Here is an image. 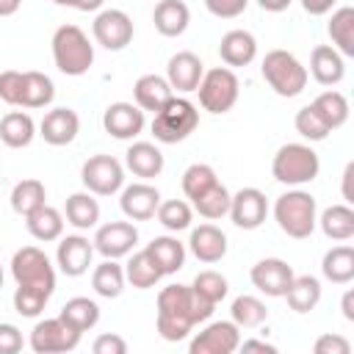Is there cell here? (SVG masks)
I'll return each instance as SVG.
<instances>
[{
	"label": "cell",
	"mask_w": 354,
	"mask_h": 354,
	"mask_svg": "<svg viewBox=\"0 0 354 354\" xmlns=\"http://www.w3.org/2000/svg\"><path fill=\"white\" fill-rule=\"evenodd\" d=\"M102 127L119 141L136 138L144 130V111L133 102H111L102 113Z\"/></svg>",
	"instance_id": "9a60e30c"
},
{
	"label": "cell",
	"mask_w": 354,
	"mask_h": 354,
	"mask_svg": "<svg viewBox=\"0 0 354 354\" xmlns=\"http://www.w3.org/2000/svg\"><path fill=\"white\" fill-rule=\"evenodd\" d=\"M290 3H293V0H257V6H260L263 11H271V14H279V11H285Z\"/></svg>",
	"instance_id": "680465c9"
},
{
	"label": "cell",
	"mask_w": 354,
	"mask_h": 354,
	"mask_svg": "<svg viewBox=\"0 0 354 354\" xmlns=\"http://www.w3.org/2000/svg\"><path fill=\"white\" fill-rule=\"evenodd\" d=\"M191 288H194L196 293H202L205 299H210L213 304H218V301L227 296V290H230L227 279H224L218 271H199V274L194 277Z\"/></svg>",
	"instance_id": "7dc6e473"
},
{
	"label": "cell",
	"mask_w": 354,
	"mask_h": 354,
	"mask_svg": "<svg viewBox=\"0 0 354 354\" xmlns=\"http://www.w3.org/2000/svg\"><path fill=\"white\" fill-rule=\"evenodd\" d=\"M50 296L53 293L41 290V288H33V285H17V290H14V310L19 315H25V318H36L44 310V304L50 301Z\"/></svg>",
	"instance_id": "f6af8a7d"
},
{
	"label": "cell",
	"mask_w": 354,
	"mask_h": 354,
	"mask_svg": "<svg viewBox=\"0 0 354 354\" xmlns=\"http://www.w3.org/2000/svg\"><path fill=\"white\" fill-rule=\"evenodd\" d=\"M160 277H163V271L158 268V263L152 260V254L147 252V249H141V252H136L130 260H127V268H124V279L133 285V288H152V285H158L160 282Z\"/></svg>",
	"instance_id": "74e56055"
},
{
	"label": "cell",
	"mask_w": 354,
	"mask_h": 354,
	"mask_svg": "<svg viewBox=\"0 0 354 354\" xmlns=\"http://www.w3.org/2000/svg\"><path fill=\"white\" fill-rule=\"evenodd\" d=\"M329 36H332V47L340 55H354V8L351 6H340L332 11L329 25H326Z\"/></svg>",
	"instance_id": "d6a6232c"
},
{
	"label": "cell",
	"mask_w": 354,
	"mask_h": 354,
	"mask_svg": "<svg viewBox=\"0 0 354 354\" xmlns=\"http://www.w3.org/2000/svg\"><path fill=\"white\" fill-rule=\"evenodd\" d=\"M196 91H199V102H202L205 111H210V113H227L238 102L241 83H238V77H235L232 69L216 66V69H207L202 75Z\"/></svg>",
	"instance_id": "52a82bcc"
},
{
	"label": "cell",
	"mask_w": 354,
	"mask_h": 354,
	"mask_svg": "<svg viewBox=\"0 0 354 354\" xmlns=\"http://www.w3.org/2000/svg\"><path fill=\"white\" fill-rule=\"evenodd\" d=\"M313 351H315V354H348V351H351V343H348L346 337L329 332V335H321V337L315 340Z\"/></svg>",
	"instance_id": "816d5d0a"
},
{
	"label": "cell",
	"mask_w": 354,
	"mask_h": 354,
	"mask_svg": "<svg viewBox=\"0 0 354 354\" xmlns=\"http://www.w3.org/2000/svg\"><path fill=\"white\" fill-rule=\"evenodd\" d=\"M33 136H36V124H33V119L28 113L11 111V113H6L0 119V141L6 147L22 149V147H28L33 141Z\"/></svg>",
	"instance_id": "4dcf8cb0"
},
{
	"label": "cell",
	"mask_w": 354,
	"mask_h": 354,
	"mask_svg": "<svg viewBox=\"0 0 354 354\" xmlns=\"http://www.w3.org/2000/svg\"><path fill=\"white\" fill-rule=\"evenodd\" d=\"M94 257V243L86 235H66L58 243L55 252V263L66 277H83L91 266Z\"/></svg>",
	"instance_id": "ac0fdd59"
},
{
	"label": "cell",
	"mask_w": 354,
	"mask_h": 354,
	"mask_svg": "<svg viewBox=\"0 0 354 354\" xmlns=\"http://www.w3.org/2000/svg\"><path fill=\"white\" fill-rule=\"evenodd\" d=\"M158 221L171 230V232H180V230H188L191 227V205L183 202V199H166L158 205Z\"/></svg>",
	"instance_id": "ee69618b"
},
{
	"label": "cell",
	"mask_w": 354,
	"mask_h": 354,
	"mask_svg": "<svg viewBox=\"0 0 354 354\" xmlns=\"http://www.w3.org/2000/svg\"><path fill=\"white\" fill-rule=\"evenodd\" d=\"M351 180H354V163H346V169H343V199H346V205H351V202H354Z\"/></svg>",
	"instance_id": "9f6ffc18"
},
{
	"label": "cell",
	"mask_w": 354,
	"mask_h": 354,
	"mask_svg": "<svg viewBox=\"0 0 354 354\" xmlns=\"http://www.w3.org/2000/svg\"><path fill=\"white\" fill-rule=\"evenodd\" d=\"M252 277V285L266 293V296H285L290 279H293V268L279 260V257H266V260H257L249 271Z\"/></svg>",
	"instance_id": "2e32d148"
},
{
	"label": "cell",
	"mask_w": 354,
	"mask_h": 354,
	"mask_svg": "<svg viewBox=\"0 0 354 354\" xmlns=\"http://www.w3.org/2000/svg\"><path fill=\"white\" fill-rule=\"evenodd\" d=\"M0 100L8 105H19L22 100V72L6 69L0 72Z\"/></svg>",
	"instance_id": "c3c4849f"
},
{
	"label": "cell",
	"mask_w": 354,
	"mask_h": 354,
	"mask_svg": "<svg viewBox=\"0 0 354 354\" xmlns=\"http://www.w3.org/2000/svg\"><path fill=\"white\" fill-rule=\"evenodd\" d=\"M293 124H296V133L304 136V138H310V141H324V138L332 133V130L324 124V119L315 113L313 105H304V108L296 113Z\"/></svg>",
	"instance_id": "bcb514c9"
},
{
	"label": "cell",
	"mask_w": 354,
	"mask_h": 354,
	"mask_svg": "<svg viewBox=\"0 0 354 354\" xmlns=\"http://www.w3.org/2000/svg\"><path fill=\"white\" fill-rule=\"evenodd\" d=\"M238 343H241V329L232 321H216L207 324L191 340V354H232Z\"/></svg>",
	"instance_id": "5bb4252c"
},
{
	"label": "cell",
	"mask_w": 354,
	"mask_h": 354,
	"mask_svg": "<svg viewBox=\"0 0 354 354\" xmlns=\"http://www.w3.org/2000/svg\"><path fill=\"white\" fill-rule=\"evenodd\" d=\"M77 343H80V332H75L72 326H66L61 318H44L30 332V348L36 354L72 351Z\"/></svg>",
	"instance_id": "8fae6325"
},
{
	"label": "cell",
	"mask_w": 354,
	"mask_h": 354,
	"mask_svg": "<svg viewBox=\"0 0 354 354\" xmlns=\"http://www.w3.org/2000/svg\"><path fill=\"white\" fill-rule=\"evenodd\" d=\"M11 274L17 285H33L47 293L55 290V268L50 266V257L36 246H22L11 257Z\"/></svg>",
	"instance_id": "ba28073f"
},
{
	"label": "cell",
	"mask_w": 354,
	"mask_h": 354,
	"mask_svg": "<svg viewBox=\"0 0 354 354\" xmlns=\"http://www.w3.org/2000/svg\"><path fill=\"white\" fill-rule=\"evenodd\" d=\"M19 6H22V0H0V17H11V14H17Z\"/></svg>",
	"instance_id": "94428289"
},
{
	"label": "cell",
	"mask_w": 354,
	"mask_h": 354,
	"mask_svg": "<svg viewBox=\"0 0 354 354\" xmlns=\"http://www.w3.org/2000/svg\"><path fill=\"white\" fill-rule=\"evenodd\" d=\"M53 61L58 72L69 77H80L94 64V44L77 25H61L53 33Z\"/></svg>",
	"instance_id": "6da1fadb"
},
{
	"label": "cell",
	"mask_w": 354,
	"mask_h": 354,
	"mask_svg": "<svg viewBox=\"0 0 354 354\" xmlns=\"http://www.w3.org/2000/svg\"><path fill=\"white\" fill-rule=\"evenodd\" d=\"M133 97H136V105L141 111H152L155 113L158 108H163L174 97V91H171L166 77H160V75H141L136 80V86H133Z\"/></svg>",
	"instance_id": "484cf974"
},
{
	"label": "cell",
	"mask_w": 354,
	"mask_h": 354,
	"mask_svg": "<svg viewBox=\"0 0 354 354\" xmlns=\"http://www.w3.org/2000/svg\"><path fill=\"white\" fill-rule=\"evenodd\" d=\"M268 216V199L260 188H241L230 199V218L241 230H257Z\"/></svg>",
	"instance_id": "7c38bea8"
},
{
	"label": "cell",
	"mask_w": 354,
	"mask_h": 354,
	"mask_svg": "<svg viewBox=\"0 0 354 354\" xmlns=\"http://www.w3.org/2000/svg\"><path fill=\"white\" fill-rule=\"evenodd\" d=\"M218 177L213 171V166L207 163H191L185 171H183V194L188 199H196L199 194H205L210 185H216Z\"/></svg>",
	"instance_id": "7bdbcfd3"
},
{
	"label": "cell",
	"mask_w": 354,
	"mask_h": 354,
	"mask_svg": "<svg viewBox=\"0 0 354 354\" xmlns=\"http://www.w3.org/2000/svg\"><path fill=\"white\" fill-rule=\"evenodd\" d=\"M102 3L105 0H75V8L77 11H97V8H102Z\"/></svg>",
	"instance_id": "6125c7cd"
},
{
	"label": "cell",
	"mask_w": 354,
	"mask_h": 354,
	"mask_svg": "<svg viewBox=\"0 0 354 354\" xmlns=\"http://www.w3.org/2000/svg\"><path fill=\"white\" fill-rule=\"evenodd\" d=\"M124 163L136 177L152 180V177H158L163 171V152L149 141H136V144L127 147Z\"/></svg>",
	"instance_id": "cb8c5ba5"
},
{
	"label": "cell",
	"mask_w": 354,
	"mask_h": 354,
	"mask_svg": "<svg viewBox=\"0 0 354 354\" xmlns=\"http://www.w3.org/2000/svg\"><path fill=\"white\" fill-rule=\"evenodd\" d=\"M340 307H343V318L346 321H354V290H346L343 293V304Z\"/></svg>",
	"instance_id": "91938a15"
},
{
	"label": "cell",
	"mask_w": 354,
	"mask_h": 354,
	"mask_svg": "<svg viewBox=\"0 0 354 354\" xmlns=\"http://www.w3.org/2000/svg\"><path fill=\"white\" fill-rule=\"evenodd\" d=\"M285 299H288V307L293 313H310L321 301V282L310 274H301V277L293 274V279L285 290Z\"/></svg>",
	"instance_id": "f1b7e54d"
},
{
	"label": "cell",
	"mask_w": 354,
	"mask_h": 354,
	"mask_svg": "<svg viewBox=\"0 0 354 354\" xmlns=\"http://www.w3.org/2000/svg\"><path fill=\"white\" fill-rule=\"evenodd\" d=\"M124 268L116 263V260H111V257H105V263H100L97 268H94V274H91V288L102 296V299H116V296H122V290H124Z\"/></svg>",
	"instance_id": "f35d334b"
},
{
	"label": "cell",
	"mask_w": 354,
	"mask_h": 354,
	"mask_svg": "<svg viewBox=\"0 0 354 354\" xmlns=\"http://www.w3.org/2000/svg\"><path fill=\"white\" fill-rule=\"evenodd\" d=\"M318 224L329 241H348L354 235V210L348 205H332L321 213Z\"/></svg>",
	"instance_id": "8d00e7d4"
},
{
	"label": "cell",
	"mask_w": 354,
	"mask_h": 354,
	"mask_svg": "<svg viewBox=\"0 0 354 354\" xmlns=\"http://www.w3.org/2000/svg\"><path fill=\"white\" fill-rule=\"evenodd\" d=\"M321 171V160L307 144H285L277 149L271 160V174L282 185H304L313 183Z\"/></svg>",
	"instance_id": "3957f363"
},
{
	"label": "cell",
	"mask_w": 354,
	"mask_h": 354,
	"mask_svg": "<svg viewBox=\"0 0 354 354\" xmlns=\"http://www.w3.org/2000/svg\"><path fill=\"white\" fill-rule=\"evenodd\" d=\"M274 218L279 230L296 241L310 238L315 224H318V205L315 196L307 191H288L274 202Z\"/></svg>",
	"instance_id": "7a4b0ae2"
},
{
	"label": "cell",
	"mask_w": 354,
	"mask_h": 354,
	"mask_svg": "<svg viewBox=\"0 0 354 354\" xmlns=\"http://www.w3.org/2000/svg\"><path fill=\"white\" fill-rule=\"evenodd\" d=\"M66 221L77 230H91L100 221V202L91 196V191H77L66 196Z\"/></svg>",
	"instance_id": "4316f807"
},
{
	"label": "cell",
	"mask_w": 354,
	"mask_h": 354,
	"mask_svg": "<svg viewBox=\"0 0 354 354\" xmlns=\"http://www.w3.org/2000/svg\"><path fill=\"white\" fill-rule=\"evenodd\" d=\"M25 227L28 232L41 241V243H50V241H58L61 232H64V216L50 207V205H41L39 210H33L30 216H25Z\"/></svg>",
	"instance_id": "1f68e13d"
},
{
	"label": "cell",
	"mask_w": 354,
	"mask_h": 354,
	"mask_svg": "<svg viewBox=\"0 0 354 354\" xmlns=\"http://www.w3.org/2000/svg\"><path fill=\"white\" fill-rule=\"evenodd\" d=\"M55 6H69V8H75V0H53Z\"/></svg>",
	"instance_id": "be15d7a7"
},
{
	"label": "cell",
	"mask_w": 354,
	"mask_h": 354,
	"mask_svg": "<svg viewBox=\"0 0 354 354\" xmlns=\"http://www.w3.org/2000/svg\"><path fill=\"white\" fill-rule=\"evenodd\" d=\"M80 130V116L72 108H53L44 113L41 124H39V136L50 144V147H66L75 141Z\"/></svg>",
	"instance_id": "d6986e66"
},
{
	"label": "cell",
	"mask_w": 354,
	"mask_h": 354,
	"mask_svg": "<svg viewBox=\"0 0 354 354\" xmlns=\"http://www.w3.org/2000/svg\"><path fill=\"white\" fill-rule=\"evenodd\" d=\"M147 252L152 254V260L158 263V268L163 271V277L180 271V268L185 266V246H183L177 238H171V235L152 238V241L147 243Z\"/></svg>",
	"instance_id": "83f0119b"
},
{
	"label": "cell",
	"mask_w": 354,
	"mask_h": 354,
	"mask_svg": "<svg viewBox=\"0 0 354 354\" xmlns=\"http://www.w3.org/2000/svg\"><path fill=\"white\" fill-rule=\"evenodd\" d=\"M44 199H47V191H44V183L41 180L28 177V180H19L11 188V210L17 216H22V218L30 216L33 210H39L41 205H47Z\"/></svg>",
	"instance_id": "836d02e7"
},
{
	"label": "cell",
	"mask_w": 354,
	"mask_h": 354,
	"mask_svg": "<svg viewBox=\"0 0 354 354\" xmlns=\"http://www.w3.org/2000/svg\"><path fill=\"white\" fill-rule=\"evenodd\" d=\"M91 243L102 257L116 260V257H124L133 252V246L138 243V230L130 221H108L97 230Z\"/></svg>",
	"instance_id": "4fadbf2b"
},
{
	"label": "cell",
	"mask_w": 354,
	"mask_h": 354,
	"mask_svg": "<svg viewBox=\"0 0 354 354\" xmlns=\"http://www.w3.org/2000/svg\"><path fill=\"white\" fill-rule=\"evenodd\" d=\"M218 55L227 66H246L257 55V41L249 30H230V33L221 36Z\"/></svg>",
	"instance_id": "d4e9b609"
},
{
	"label": "cell",
	"mask_w": 354,
	"mask_h": 354,
	"mask_svg": "<svg viewBox=\"0 0 354 354\" xmlns=\"http://www.w3.org/2000/svg\"><path fill=\"white\" fill-rule=\"evenodd\" d=\"M83 185L97 196H111L124 183V169L113 155H91L80 169Z\"/></svg>",
	"instance_id": "9c48e42d"
},
{
	"label": "cell",
	"mask_w": 354,
	"mask_h": 354,
	"mask_svg": "<svg viewBox=\"0 0 354 354\" xmlns=\"http://www.w3.org/2000/svg\"><path fill=\"white\" fill-rule=\"evenodd\" d=\"M321 271L335 285L351 282L354 279V249L351 246H332L321 260Z\"/></svg>",
	"instance_id": "d590c367"
},
{
	"label": "cell",
	"mask_w": 354,
	"mask_h": 354,
	"mask_svg": "<svg viewBox=\"0 0 354 354\" xmlns=\"http://www.w3.org/2000/svg\"><path fill=\"white\" fill-rule=\"evenodd\" d=\"M205 6H207V11H210L213 17H218V19H232V17H238V14L246 11L249 0H205Z\"/></svg>",
	"instance_id": "f907efd6"
},
{
	"label": "cell",
	"mask_w": 354,
	"mask_h": 354,
	"mask_svg": "<svg viewBox=\"0 0 354 354\" xmlns=\"http://www.w3.org/2000/svg\"><path fill=\"white\" fill-rule=\"evenodd\" d=\"M243 351H266V354H274L277 348L271 346V343H266V340H243V343H238Z\"/></svg>",
	"instance_id": "6f0895ef"
},
{
	"label": "cell",
	"mask_w": 354,
	"mask_h": 354,
	"mask_svg": "<svg viewBox=\"0 0 354 354\" xmlns=\"http://www.w3.org/2000/svg\"><path fill=\"white\" fill-rule=\"evenodd\" d=\"M58 318H61L66 326H72L75 332L83 335V332H88V329L97 326V321H100V307H97V301H91V299H86V296H75V299H69V301L61 307Z\"/></svg>",
	"instance_id": "f546056e"
},
{
	"label": "cell",
	"mask_w": 354,
	"mask_h": 354,
	"mask_svg": "<svg viewBox=\"0 0 354 354\" xmlns=\"http://www.w3.org/2000/svg\"><path fill=\"white\" fill-rule=\"evenodd\" d=\"M202 75H205V64H202L199 55H194L191 50L174 53V55L169 58V64H166V80H169L171 91H180V94L196 91Z\"/></svg>",
	"instance_id": "e0dca14e"
},
{
	"label": "cell",
	"mask_w": 354,
	"mask_h": 354,
	"mask_svg": "<svg viewBox=\"0 0 354 354\" xmlns=\"http://www.w3.org/2000/svg\"><path fill=\"white\" fill-rule=\"evenodd\" d=\"M313 108H315V113L324 119V124H326L329 130L343 127L346 119H348V100H346L340 91H335V88L318 94V97L313 100Z\"/></svg>",
	"instance_id": "ab89813d"
},
{
	"label": "cell",
	"mask_w": 354,
	"mask_h": 354,
	"mask_svg": "<svg viewBox=\"0 0 354 354\" xmlns=\"http://www.w3.org/2000/svg\"><path fill=\"white\" fill-rule=\"evenodd\" d=\"M266 83L279 94V97H296L304 91L307 86V69L301 66V61L288 53V50H271L263 58L260 66Z\"/></svg>",
	"instance_id": "8992f818"
},
{
	"label": "cell",
	"mask_w": 354,
	"mask_h": 354,
	"mask_svg": "<svg viewBox=\"0 0 354 354\" xmlns=\"http://www.w3.org/2000/svg\"><path fill=\"white\" fill-rule=\"evenodd\" d=\"M310 75L321 83V86H335L343 80L346 75V64L343 55L332 47V44H318L310 53Z\"/></svg>",
	"instance_id": "7402d4cb"
},
{
	"label": "cell",
	"mask_w": 354,
	"mask_h": 354,
	"mask_svg": "<svg viewBox=\"0 0 354 354\" xmlns=\"http://www.w3.org/2000/svg\"><path fill=\"white\" fill-rule=\"evenodd\" d=\"M155 326H158L160 337H163V340H169V343H177V340L188 337V332H191V324H188V321H180V318H169V315H158Z\"/></svg>",
	"instance_id": "681fc988"
},
{
	"label": "cell",
	"mask_w": 354,
	"mask_h": 354,
	"mask_svg": "<svg viewBox=\"0 0 354 354\" xmlns=\"http://www.w3.org/2000/svg\"><path fill=\"white\" fill-rule=\"evenodd\" d=\"M230 315H232V324L238 329H254V326H260L268 318V310H266V304L257 296H246L243 293V296H238L232 301Z\"/></svg>",
	"instance_id": "60d3db41"
},
{
	"label": "cell",
	"mask_w": 354,
	"mask_h": 354,
	"mask_svg": "<svg viewBox=\"0 0 354 354\" xmlns=\"http://www.w3.org/2000/svg\"><path fill=\"white\" fill-rule=\"evenodd\" d=\"M55 97V86L44 72H22V108H44Z\"/></svg>",
	"instance_id": "e575fe53"
},
{
	"label": "cell",
	"mask_w": 354,
	"mask_h": 354,
	"mask_svg": "<svg viewBox=\"0 0 354 354\" xmlns=\"http://www.w3.org/2000/svg\"><path fill=\"white\" fill-rule=\"evenodd\" d=\"M22 343V332L14 324H0V354H17Z\"/></svg>",
	"instance_id": "f5cc1de1"
},
{
	"label": "cell",
	"mask_w": 354,
	"mask_h": 354,
	"mask_svg": "<svg viewBox=\"0 0 354 354\" xmlns=\"http://www.w3.org/2000/svg\"><path fill=\"white\" fill-rule=\"evenodd\" d=\"M94 354H127V343L119 337V335H100L97 340H94Z\"/></svg>",
	"instance_id": "db71d44e"
},
{
	"label": "cell",
	"mask_w": 354,
	"mask_h": 354,
	"mask_svg": "<svg viewBox=\"0 0 354 354\" xmlns=\"http://www.w3.org/2000/svg\"><path fill=\"white\" fill-rule=\"evenodd\" d=\"M213 310L216 304L202 293H196L191 285H166L158 293V315L180 318V321H188L191 326L199 321H207Z\"/></svg>",
	"instance_id": "5b68a950"
},
{
	"label": "cell",
	"mask_w": 354,
	"mask_h": 354,
	"mask_svg": "<svg viewBox=\"0 0 354 354\" xmlns=\"http://www.w3.org/2000/svg\"><path fill=\"white\" fill-rule=\"evenodd\" d=\"M0 288H3V266H0Z\"/></svg>",
	"instance_id": "e7e4bbea"
},
{
	"label": "cell",
	"mask_w": 354,
	"mask_h": 354,
	"mask_svg": "<svg viewBox=\"0 0 354 354\" xmlns=\"http://www.w3.org/2000/svg\"><path fill=\"white\" fill-rule=\"evenodd\" d=\"M152 22H155V30L160 36H183L188 22H191V11L183 0H160L152 11Z\"/></svg>",
	"instance_id": "603a6c76"
},
{
	"label": "cell",
	"mask_w": 354,
	"mask_h": 354,
	"mask_svg": "<svg viewBox=\"0 0 354 354\" xmlns=\"http://www.w3.org/2000/svg\"><path fill=\"white\" fill-rule=\"evenodd\" d=\"M188 249L199 263H218L227 254V235L216 224H199L191 230Z\"/></svg>",
	"instance_id": "44dd1931"
},
{
	"label": "cell",
	"mask_w": 354,
	"mask_h": 354,
	"mask_svg": "<svg viewBox=\"0 0 354 354\" xmlns=\"http://www.w3.org/2000/svg\"><path fill=\"white\" fill-rule=\"evenodd\" d=\"M119 205H122V213L130 221H147V218L155 216V210L160 205V194L149 183H133V185H127L122 191Z\"/></svg>",
	"instance_id": "ffe728a7"
},
{
	"label": "cell",
	"mask_w": 354,
	"mask_h": 354,
	"mask_svg": "<svg viewBox=\"0 0 354 354\" xmlns=\"http://www.w3.org/2000/svg\"><path fill=\"white\" fill-rule=\"evenodd\" d=\"M299 3H301V8H304L307 14L321 17V14H329V11L335 8L337 0H299Z\"/></svg>",
	"instance_id": "11a10c76"
},
{
	"label": "cell",
	"mask_w": 354,
	"mask_h": 354,
	"mask_svg": "<svg viewBox=\"0 0 354 354\" xmlns=\"http://www.w3.org/2000/svg\"><path fill=\"white\" fill-rule=\"evenodd\" d=\"M230 199H232V194L221 185V183H216V185H210L205 194H199L196 199H191L194 202V210L202 216V218H221V216H227L230 213Z\"/></svg>",
	"instance_id": "b9f144b4"
},
{
	"label": "cell",
	"mask_w": 354,
	"mask_h": 354,
	"mask_svg": "<svg viewBox=\"0 0 354 354\" xmlns=\"http://www.w3.org/2000/svg\"><path fill=\"white\" fill-rule=\"evenodd\" d=\"M196 124H199V111L194 108V102L174 94L163 108L155 111L152 136L160 144H177V141H185L196 130Z\"/></svg>",
	"instance_id": "277c9868"
},
{
	"label": "cell",
	"mask_w": 354,
	"mask_h": 354,
	"mask_svg": "<svg viewBox=\"0 0 354 354\" xmlns=\"http://www.w3.org/2000/svg\"><path fill=\"white\" fill-rule=\"evenodd\" d=\"M91 33H94V41L100 47L116 53V50H124L133 41V19L119 8H105L94 17Z\"/></svg>",
	"instance_id": "30bf717a"
}]
</instances>
